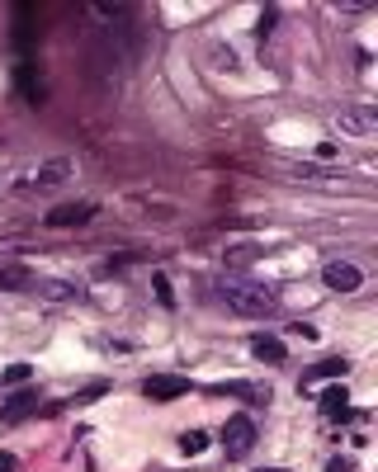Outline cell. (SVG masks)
Returning a JSON list of instances; mask_svg holds the SVG:
<instances>
[{
	"label": "cell",
	"mask_w": 378,
	"mask_h": 472,
	"mask_svg": "<svg viewBox=\"0 0 378 472\" xmlns=\"http://www.w3.org/2000/svg\"><path fill=\"white\" fill-rule=\"evenodd\" d=\"M227 265H236V269L255 265V246H232V251H227Z\"/></svg>",
	"instance_id": "2e32d148"
},
{
	"label": "cell",
	"mask_w": 378,
	"mask_h": 472,
	"mask_svg": "<svg viewBox=\"0 0 378 472\" xmlns=\"http://www.w3.org/2000/svg\"><path fill=\"white\" fill-rule=\"evenodd\" d=\"M29 269H0V288H29Z\"/></svg>",
	"instance_id": "9a60e30c"
},
{
	"label": "cell",
	"mask_w": 378,
	"mask_h": 472,
	"mask_svg": "<svg viewBox=\"0 0 378 472\" xmlns=\"http://www.w3.org/2000/svg\"><path fill=\"white\" fill-rule=\"evenodd\" d=\"M269 29H274V10H265V15H260V24H255V33H260V38H265Z\"/></svg>",
	"instance_id": "d6986e66"
},
{
	"label": "cell",
	"mask_w": 378,
	"mask_h": 472,
	"mask_svg": "<svg viewBox=\"0 0 378 472\" xmlns=\"http://www.w3.org/2000/svg\"><path fill=\"white\" fill-rule=\"evenodd\" d=\"M346 373H350V364H346V359H322V364L312 368V373L303 378V387H312L317 378H346Z\"/></svg>",
	"instance_id": "30bf717a"
},
{
	"label": "cell",
	"mask_w": 378,
	"mask_h": 472,
	"mask_svg": "<svg viewBox=\"0 0 378 472\" xmlns=\"http://www.w3.org/2000/svg\"><path fill=\"white\" fill-rule=\"evenodd\" d=\"M260 472H288V468H260Z\"/></svg>",
	"instance_id": "7402d4cb"
},
{
	"label": "cell",
	"mask_w": 378,
	"mask_h": 472,
	"mask_svg": "<svg viewBox=\"0 0 378 472\" xmlns=\"http://www.w3.org/2000/svg\"><path fill=\"white\" fill-rule=\"evenodd\" d=\"M152 288H157V302H161V307H175V293H171V279H166V274H157V279H152Z\"/></svg>",
	"instance_id": "e0dca14e"
},
{
	"label": "cell",
	"mask_w": 378,
	"mask_h": 472,
	"mask_svg": "<svg viewBox=\"0 0 378 472\" xmlns=\"http://www.w3.org/2000/svg\"><path fill=\"white\" fill-rule=\"evenodd\" d=\"M218 302H227L236 316H274L279 312V298L269 293L265 283L236 279V274H227V279L218 283Z\"/></svg>",
	"instance_id": "6da1fadb"
},
{
	"label": "cell",
	"mask_w": 378,
	"mask_h": 472,
	"mask_svg": "<svg viewBox=\"0 0 378 472\" xmlns=\"http://www.w3.org/2000/svg\"><path fill=\"white\" fill-rule=\"evenodd\" d=\"M327 472H350V458H331V463H327Z\"/></svg>",
	"instance_id": "ffe728a7"
},
{
	"label": "cell",
	"mask_w": 378,
	"mask_h": 472,
	"mask_svg": "<svg viewBox=\"0 0 378 472\" xmlns=\"http://www.w3.org/2000/svg\"><path fill=\"white\" fill-rule=\"evenodd\" d=\"M38 288H43V298H52V302L80 298V288H76V283H57V279H47V283H38Z\"/></svg>",
	"instance_id": "4fadbf2b"
},
{
	"label": "cell",
	"mask_w": 378,
	"mask_h": 472,
	"mask_svg": "<svg viewBox=\"0 0 378 472\" xmlns=\"http://www.w3.org/2000/svg\"><path fill=\"white\" fill-rule=\"evenodd\" d=\"M213 62H218V71H232V66H236V52H232V47H213Z\"/></svg>",
	"instance_id": "ac0fdd59"
},
{
	"label": "cell",
	"mask_w": 378,
	"mask_h": 472,
	"mask_svg": "<svg viewBox=\"0 0 378 472\" xmlns=\"http://www.w3.org/2000/svg\"><path fill=\"white\" fill-rule=\"evenodd\" d=\"M331 128L341 132V137H369L378 128V118H374V109H364V104H355V109H341L336 118H331Z\"/></svg>",
	"instance_id": "277c9868"
},
{
	"label": "cell",
	"mask_w": 378,
	"mask_h": 472,
	"mask_svg": "<svg viewBox=\"0 0 378 472\" xmlns=\"http://www.w3.org/2000/svg\"><path fill=\"white\" fill-rule=\"evenodd\" d=\"M33 402H38V392H15V397H10V406L0 411V421H19V416H29Z\"/></svg>",
	"instance_id": "8fae6325"
},
{
	"label": "cell",
	"mask_w": 378,
	"mask_h": 472,
	"mask_svg": "<svg viewBox=\"0 0 378 472\" xmlns=\"http://www.w3.org/2000/svg\"><path fill=\"white\" fill-rule=\"evenodd\" d=\"M71 175H76V161H71V156H52V161H43V166H33V170L19 175L15 194H47V189L66 185Z\"/></svg>",
	"instance_id": "7a4b0ae2"
},
{
	"label": "cell",
	"mask_w": 378,
	"mask_h": 472,
	"mask_svg": "<svg viewBox=\"0 0 378 472\" xmlns=\"http://www.w3.org/2000/svg\"><path fill=\"white\" fill-rule=\"evenodd\" d=\"M185 392H189V378H180V373H157V378L142 383L147 402H175V397H185Z\"/></svg>",
	"instance_id": "5b68a950"
},
{
	"label": "cell",
	"mask_w": 378,
	"mask_h": 472,
	"mask_svg": "<svg viewBox=\"0 0 378 472\" xmlns=\"http://www.w3.org/2000/svg\"><path fill=\"white\" fill-rule=\"evenodd\" d=\"M322 283H327L331 293H355L364 283V274H360V265H350V260H331V265L322 269Z\"/></svg>",
	"instance_id": "8992f818"
},
{
	"label": "cell",
	"mask_w": 378,
	"mask_h": 472,
	"mask_svg": "<svg viewBox=\"0 0 378 472\" xmlns=\"http://www.w3.org/2000/svg\"><path fill=\"white\" fill-rule=\"evenodd\" d=\"M29 378H33L29 364H10V368L0 373V383H5V387H19V383H29Z\"/></svg>",
	"instance_id": "5bb4252c"
},
{
	"label": "cell",
	"mask_w": 378,
	"mask_h": 472,
	"mask_svg": "<svg viewBox=\"0 0 378 472\" xmlns=\"http://www.w3.org/2000/svg\"><path fill=\"white\" fill-rule=\"evenodd\" d=\"M251 354L260 364H284L288 359V345H284L279 335H251Z\"/></svg>",
	"instance_id": "ba28073f"
},
{
	"label": "cell",
	"mask_w": 378,
	"mask_h": 472,
	"mask_svg": "<svg viewBox=\"0 0 378 472\" xmlns=\"http://www.w3.org/2000/svg\"><path fill=\"white\" fill-rule=\"evenodd\" d=\"M204 449H208V435H204V430H185V435H180V454H185V458H199Z\"/></svg>",
	"instance_id": "7c38bea8"
},
{
	"label": "cell",
	"mask_w": 378,
	"mask_h": 472,
	"mask_svg": "<svg viewBox=\"0 0 378 472\" xmlns=\"http://www.w3.org/2000/svg\"><path fill=\"white\" fill-rule=\"evenodd\" d=\"M15 76H19V90H24V99H29V104H43V80H33V62H19Z\"/></svg>",
	"instance_id": "9c48e42d"
},
{
	"label": "cell",
	"mask_w": 378,
	"mask_h": 472,
	"mask_svg": "<svg viewBox=\"0 0 378 472\" xmlns=\"http://www.w3.org/2000/svg\"><path fill=\"white\" fill-rule=\"evenodd\" d=\"M94 213H99L94 204H62V208H52L43 222H47V227H85Z\"/></svg>",
	"instance_id": "52a82bcc"
},
{
	"label": "cell",
	"mask_w": 378,
	"mask_h": 472,
	"mask_svg": "<svg viewBox=\"0 0 378 472\" xmlns=\"http://www.w3.org/2000/svg\"><path fill=\"white\" fill-rule=\"evenodd\" d=\"M0 472H15V454H0Z\"/></svg>",
	"instance_id": "44dd1931"
},
{
	"label": "cell",
	"mask_w": 378,
	"mask_h": 472,
	"mask_svg": "<svg viewBox=\"0 0 378 472\" xmlns=\"http://www.w3.org/2000/svg\"><path fill=\"white\" fill-rule=\"evenodd\" d=\"M255 440H260V430H255L251 416H227V425H222V454L227 458H246L255 449Z\"/></svg>",
	"instance_id": "3957f363"
}]
</instances>
